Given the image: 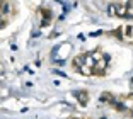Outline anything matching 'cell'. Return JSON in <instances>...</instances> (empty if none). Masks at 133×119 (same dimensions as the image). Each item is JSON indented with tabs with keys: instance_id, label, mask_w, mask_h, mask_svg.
<instances>
[{
	"instance_id": "1",
	"label": "cell",
	"mask_w": 133,
	"mask_h": 119,
	"mask_svg": "<svg viewBox=\"0 0 133 119\" xmlns=\"http://www.w3.org/2000/svg\"><path fill=\"white\" fill-rule=\"evenodd\" d=\"M114 34L119 36V39H125V41H131L133 43V26H123L121 29H118Z\"/></svg>"
},
{
	"instance_id": "2",
	"label": "cell",
	"mask_w": 133,
	"mask_h": 119,
	"mask_svg": "<svg viewBox=\"0 0 133 119\" xmlns=\"http://www.w3.org/2000/svg\"><path fill=\"white\" fill-rule=\"evenodd\" d=\"M74 97L78 100L80 106H87L89 104V92H85V90H75Z\"/></svg>"
},
{
	"instance_id": "3",
	"label": "cell",
	"mask_w": 133,
	"mask_h": 119,
	"mask_svg": "<svg viewBox=\"0 0 133 119\" xmlns=\"http://www.w3.org/2000/svg\"><path fill=\"white\" fill-rule=\"evenodd\" d=\"M41 16H43V19H41V27H46L51 20V10L43 9V10H41Z\"/></svg>"
},
{
	"instance_id": "4",
	"label": "cell",
	"mask_w": 133,
	"mask_h": 119,
	"mask_svg": "<svg viewBox=\"0 0 133 119\" xmlns=\"http://www.w3.org/2000/svg\"><path fill=\"white\" fill-rule=\"evenodd\" d=\"M126 17L133 19V2H128V14H126Z\"/></svg>"
},
{
	"instance_id": "5",
	"label": "cell",
	"mask_w": 133,
	"mask_h": 119,
	"mask_svg": "<svg viewBox=\"0 0 133 119\" xmlns=\"http://www.w3.org/2000/svg\"><path fill=\"white\" fill-rule=\"evenodd\" d=\"M108 14H109V16H114V14H116V12H114V5L113 4H111L109 9H108Z\"/></svg>"
},
{
	"instance_id": "6",
	"label": "cell",
	"mask_w": 133,
	"mask_h": 119,
	"mask_svg": "<svg viewBox=\"0 0 133 119\" xmlns=\"http://www.w3.org/2000/svg\"><path fill=\"white\" fill-rule=\"evenodd\" d=\"M75 119H80V117H75Z\"/></svg>"
},
{
	"instance_id": "7",
	"label": "cell",
	"mask_w": 133,
	"mask_h": 119,
	"mask_svg": "<svg viewBox=\"0 0 133 119\" xmlns=\"http://www.w3.org/2000/svg\"><path fill=\"white\" fill-rule=\"evenodd\" d=\"M131 111H133V109H131Z\"/></svg>"
}]
</instances>
